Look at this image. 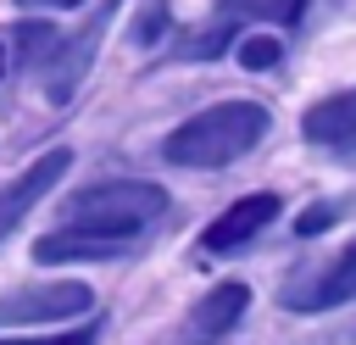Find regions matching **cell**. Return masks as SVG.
Returning <instances> with one entry per match:
<instances>
[{
	"instance_id": "1",
	"label": "cell",
	"mask_w": 356,
	"mask_h": 345,
	"mask_svg": "<svg viewBox=\"0 0 356 345\" xmlns=\"http://www.w3.org/2000/svg\"><path fill=\"white\" fill-rule=\"evenodd\" d=\"M161 211H167V195H161L156 184L117 178V184L78 189V195L61 206V234L89 239L100 256H122V250H128Z\"/></svg>"
},
{
	"instance_id": "2",
	"label": "cell",
	"mask_w": 356,
	"mask_h": 345,
	"mask_svg": "<svg viewBox=\"0 0 356 345\" xmlns=\"http://www.w3.org/2000/svg\"><path fill=\"white\" fill-rule=\"evenodd\" d=\"M261 134H267V106H256V100H222V106L178 122L167 134L161 156L172 167H228L245 150H256Z\"/></svg>"
},
{
	"instance_id": "3",
	"label": "cell",
	"mask_w": 356,
	"mask_h": 345,
	"mask_svg": "<svg viewBox=\"0 0 356 345\" xmlns=\"http://www.w3.org/2000/svg\"><path fill=\"white\" fill-rule=\"evenodd\" d=\"M95 295L89 284H22V289H6L0 295V328H17V323H56V317H78L89 312Z\"/></svg>"
},
{
	"instance_id": "4",
	"label": "cell",
	"mask_w": 356,
	"mask_h": 345,
	"mask_svg": "<svg viewBox=\"0 0 356 345\" xmlns=\"http://www.w3.org/2000/svg\"><path fill=\"white\" fill-rule=\"evenodd\" d=\"M111 11H117V0H100V11L78 28V39L61 45V50L44 61V95H50V100H67V95L83 83V72H89V61H95V45H100V33H106V22H111Z\"/></svg>"
},
{
	"instance_id": "5",
	"label": "cell",
	"mask_w": 356,
	"mask_h": 345,
	"mask_svg": "<svg viewBox=\"0 0 356 345\" xmlns=\"http://www.w3.org/2000/svg\"><path fill=\"white\" fill-rule=\"evenodd\" d=\"M67 161H72V150H44L22 178H11V184L0 189V239H6V234H11V228H17V223H22V217L56 189V184H61Z\"/></svg>"
},
{
	"instance_id": "6",
	"label": "cell",
	"mask_w": 356,
	"mask_h": 345,
	"mask_svg": "<svg viewBox=\"0 0 356 345\" xmlns=\"http://www.w3.org/2000/svg\"><path fill=\"white\" fill-rule=\"evenodd\" d=\"M245 306H250V289H245V284H217V289H206L200 306H195L189 323H184V345H217V339L245 317Z\"/></svg>"
},
{
	"instance_id": "7",
	"label": "cell",
	"mask_w": 356,
	"mask_h": 345,
	"mask_svg": "<svg viewBox=\"0 0 356 345\" xmlns=\"http://www.w3.org/2000/svg\"><path fill=\"white\" fill-rule=\"evenodd\" d=\"M273 217H278V195H245V200H234V206L206 228V239H200V245H206V250H217V256H222V250H239V245H250Z\"/></svg>"
},
{
	"instance_id": "8",
	"label": "cell",
	"mask_w": 356,
	"mask_h": 345,
	"mask_svg": "<svg viewBox=\"0 0 356 345\" xmlns=\"http://www.w3.org/2000/svg\"><path fill=\"white\" fill-rule=\"evenodd\" d=\"M350 295H356V250H345L339 262H328L317 278L289 284V289H284V306H295V312H323V306H339V300H350Z\"/></svg>"
},
{
	"instance_id": "9",
	"label": "cell",
	"mask_w": 356,
	"mask_h": 345,
	"mask_svg": "<svg viewBox=\"0 0 356 345\" xmlns=\"http://www.w3.org/2000/svg\"><path fill=\"white\" fill-rule=\"evenodd\" d=\"M300 134L312 145H328V150H356V95H328L306 111Z\"/></svg>"
},
{
	"instance_id": "10",
	"label": "cell",
	"mask_w": 356,
	"mask_h": 345,
	"mask_svg": "<svg viewBox=\"0 0 356 345\" xmlns=\"http://www.w3.org/2000/svg\"><path fill=\"white\" fill-rule=\"evenodd\" d=\"M278 61V39H267V33H250V39H239V67H250V72H267Z\"/></svg>"
},
{
	"instance_id": "11",
	"label": "cell",
	"mask_w": 356,
	"mask_h": 345,
	"mask_svg": "<svg viewBox=\"0 0 356 345\" xmlns=\"http://www.w3.org/2000/svg\"><path fill=\"white\" fill-rule=\"evenodd\" d=\"M0 345H95V328H72V334H50V339H0Z\"/></svg>"
},
{
	"instance_id": "12",
	"label": "cell",
	"mask_w": 356,
	"mask_h": 345,
	"mask_svg": "<svg viewBox=\"0 0 356 345\" xmlns=\"http://www.w3.org/2000/svg\"><path fill=\"white\" fill-rule=\"evenodd\" d=\"M161 22H167V11H161V6H150V11H145V22H139V39H156V33H161Z\"/></svg>"
},
{
	"instance_id": "13",
	"label": "cell",
	"mask_w": 356,
	"mask_h": 345,
	"mask_svg": "<svg viewBox=\"0 0 356 345\" xmlns=\"http://www.w3.org/2000/svg\"><path fill=\"white\" fill-rule=\"evenodd\" d=\"M328 217H334V211H328V206H323V211H306V217H300V234H317V228H323V223H328Z\"/></svg>"
},
{
	"instance_id": "14",
	"label": "cell",
	"mask_w": 356,
	"mask_h": 345,
	"mask_svg": "<svg viewBox=\"0 0 356 345\" xmlns=\"http://www.w3.org/2000/svg\"><path fill=\"white\" fill-rule=\"evenodd\" d=\"M22 6H78V0H22Z\"/></svg>"
}]
</instances>
